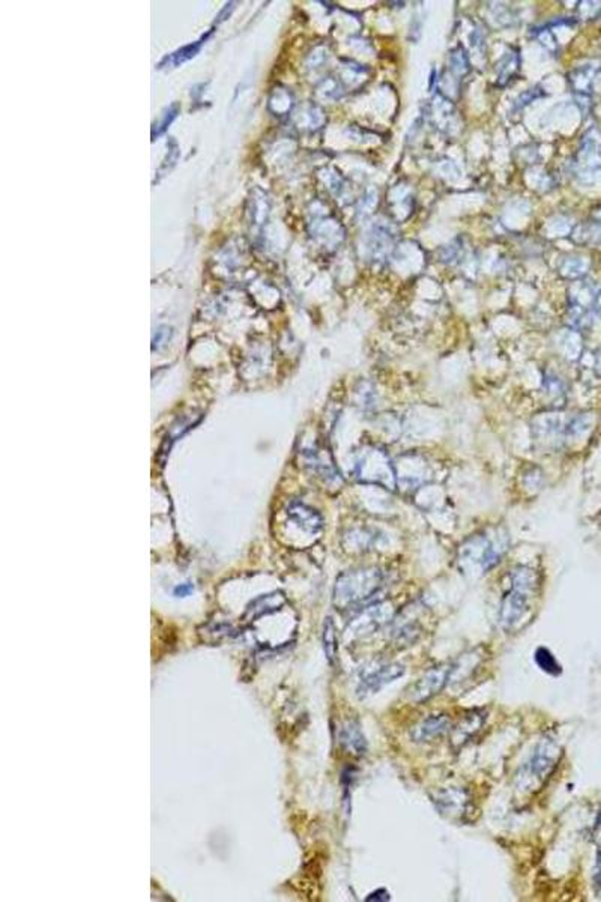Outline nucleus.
<instances>
[{"label": "nucleus", "instance_id": "21", "mask_svg": "<svg viewBox=\"0 0 601 902\" xmlns=\"http://www.w3.org/2000/svg\"><path fill=\"white\" fill-rule=\"evenodd\" d=\"M199 47H200V44L189 46V47H185L184 50H181L179 53H176V55H173V58H174V65H177L179 62L182 63L184 61H187V59H189V58H193V56L196 55V53L199 51Z\"/></svg>", "mask_w": 601, "mask_h": 902}, {"label": "nucleus", "instance_id": "1", "mask_svg": "<svg viewBox=\"0 0 601 902\" xmlns=\"http://www.w3.org/2000/svg\"><path fill=\"white\" fill-rule=\"evenodd\" d=\"M510 582V591L503 596L499 609V624L505 631L516 630L526 618L538 587V576L531 567L518 565L511 572Z\"/></svg>", "mask_w": 601, "mask_h": 902}, {"label": "nucleus", "instance_id": "19", "mask_svg": "<svg viewBox=\"0 0 601 902\" xmlns=\"http://www.w3.org/2000/svg\"><path fill=\"white\" fill-rule=\"evenodd\" d=\"M592 883H594V892H595V896L601 901V845H600V848H598L597 857H595V866H594Z\"/></svg>", "mask_w": 601, "mask_h": 902}, {"label": "nucleus", "instance_id": "15", "mask_svg": "<svg viewBox=\"0 0 601 902\" xmlns=\"http://www.w3.org/2000/svg\"><path fill=\"white\" fill-rule=\"evenodd\" d=\"M323 650H325L328 662L334 665L337 653H338V642H337L335 626L331 618H326L323 623Z\"/></svg>", "mask_w": 601, "mask_h": 902}, {"label": "nucleus", "instance_id": "23", "mask_svg": "<svg viewBox=\"0 0 601 902\" xmlns=\"http://www.w3.org/2000/svg\"><path fill=\"white\" fill-rule=\"evenodd\" d=\"M388 901L390 899V893L385 891V888H379L377 892L372 893L370 896L367 898V901Z\"/></svg>", "mask_w": 601, "mask_h": 902}, {"label": "nucleus", "instance_id": "22", "mask_svg": "<svg viewBox=\"0 0 601 902\" xmlns=\"http://www.w3.org/2000/svg\"><path fill=\"white\" fill-rule=\"evenodd\" d=\"M193 589H194L193 584H188V582H187V584L177 585V587L173 589V594H174L176 597H187V596H189V594H191V591H193Z\"/></svg>", "mask_w": 601, "mask_h": 902}, {"label": "nucleus", "instance_id": "17", "mask_svg": "<svg viewBox=\"0 0 601 902\" xmlns=\"http://www.w3.org/2000/svg\"><path fill=\"white\" fill-rule=\"evenodd\" d=\"M449 68L457 77H461V75H464L469 71V61H468L466 53H464L461 46H459L456 50L451 51V55H449Z\"/></svg>", "mask_w": 601, "mask_h": 902}, {"label": "nucleus", "instance_id": "7", "mask_svg": "<svg viewBox=\"0 0 601 902\" xmlns=\"http://www.w3.org/2000/svg\"><path fill=\"white\" fill-rule=\"evenodd\" d=\"M394 611L388 603H375L361 611L353 618L347 631L352 635V639H362L372 636L373 634L385 626L390 620H392Z\"/></svg>", "mask_w": 601, "mask_h": 902}, {"label": "nucleus", "instance_id": "13", "mask_svg": "<svg viewBox=\"0 0 601 902\" xmlns=\"http://www.w3.org/2000/svg\"><path fill=\"white\" fill-rule=\"evenodd\" d=\"M370 250L373 251V256H382L388 251V248L392 246L394 241V234L388 226L384 224H373L372 232H370Z\"/></svg>", "mask_w": 601, "mask_h": 902}, {"label": "nucleus", "instance_id": "10", "mask_svg": "<svg viewBox=\"0 0 601 902\" xmlns=\"http://www.w3.org/2000/svg\"><path fill=\"white\" fill-rule=\"evenodd\" d=\"M453 723L445 715H432L422 719L411 730V738L415 743H429L436 738L451 733Z\"/></svg>", "mask_w": 601, "mask_h": 902}, {"label": "nucleus", "instance_id": "11", "mask_svg": "<svg viewBox=\"0 0 601 902\" xmlns=\"http://www.w3.org/2000/svg\"><path fill=\"white\" fill-rule=\"evenodd\" d=\"M486 722V713L480 710H474L466 713L463 719L451 728V743L454 748H461L466 745L469 740L483 728Z\"/></svg>", "mask_w": 601, "mask_h": 902}, {"label": "nucleus", "instance_id": "6", "mask_svg": "<svg viewBox=\"0 0 601 902\" xmlns=\"http://www.w3.org/2000/svg\"><path fill=\"white\" fill-rule=\"evenodd\" d=\"M357 468H358L357 473L362 478V481L379 484V486H385L387 489H394L395 486L394 469L391 466L388 456L382 450L379 449L365 450L361 456V459L357 463Z\"/></svg>", "mask_w": 601, "mask_h": 902}, {"label": "nucleus", "instance_id": "8", "mask_svg": "<svg viewBox=\"0 0 601 902\" xmlns=\"http://www.w3.org/2000/svg\"><path fill=\"white\" fill-rule=\"evenodd\" d=\"M449 672H451V664L439 665V666L429 669L424 676L418 678L411 686V689H409L407 692L409 699L417 704L429 701L430 698L438 695L441 691L446 688L449 683Z\"/></svg>", "mask_w": 601, "mask_h": 902}, {"label": "nucleus", "instance_id": "18", "mask_svg": "<svg viewBox=\"0 0 601 902\" xmlns=\"http://www.w3.org/2000/svg\"><path fill=\"white\" fill-rule=\"evenodd\" d=\"M592 75H594V71H591V68H588V66H582V68L571 73L570 80L578 92L585 93L586 90H590Z\"/></svg>", "mask_w": 601, "mask_h": 902}, {"label": "nucleus", "instance_id": "12", "mask_svg": "<svg viewBox=\"0 0 601 902\" xmlns=\"http://www.w3.org/2000/svg\"><path fill=\"white\" fill-rule=\"evenodd\" d=\"M338 742L346 752H349L350 755H355V757L364 755L367 750L365 735L361 731L360 723L355 720H347L346 723L341 725L340 733H338Z\"/></svg>", "mask_w": 601, "mask_h": 902}, {"label": "nucleus", "instance_id": "16", "mask_svg": "<svg viewBox=\"0 0 601 902\" xmlns=\"http://www.w3.org/2000/svg\"><path fill=\"white\" fill-rule=\"evenodd\" d=\"M535 662L540 666V669H543L544 672H548L550 676H559L561 674V665L558 664V661L555 659V656L544 647L537 649L535 651Z\"/></svg>", "mask_w": 601, "mask_h": 902}, {"label": "nucleus", "instance_id": "14", "mask_svg": "<svg viewBox=\"0 0 601 902\" xmlns=\"http://www.w3.org/2000/svg\"><path fill=\"white\" fill-rule=\"evenodd\" d=\"M521 58H518V50H511L505 53L501 62L498 63V83L502 86L511 80V77L517 73Z\"/></svg>", "mask_w": 601, "mask_h": 902}, {"label": "nucleus", "instance_id": "4", "mask_svg": "<svg viewBox=\"0 0 601 902\" xmlns=\"http://www.w3.org/2000/svg\"><path fill=\"white\" fill-rule=\"evenodd\" d=\"M384 572L377 567H364L338 576L334 588V603L338 609L355 608L372 600L384 587Z\"/></svg>", "mask_w": 601, "mask_h": 902}, {"label": "nucleus", "instance_id": "20", "mask_svg": "<svg viewBox=\"0 0 601 902\" xmlns=\"http://www.w3.org/2000/svg\"><path fill=\"white\" fill-rule=\"evenodd\" d=\"M548 389H549V394H552L553 397H563L565 394L564 382L559 379L558 376H549V378H548Z\"/></svg>", "mask_w": 601, "mask_h": 902}, {"label": "nucleus", "instance_id": "2", "mask_svg": "<svg viewBox=\"0 0 601 902\" xmlns=\"http://www.w3.org/2000/svg\"><path fill=\"white\" fill-rule=\"evenodd\" d=\"M563 757V748L555 738L545 735L535 745L528 761L516 776V790L521 794H537L556 770Z\"/></svg>", "mask_w": 601, "mask_h": 902}, {"label": "nucleus", "instance_id": "5", "mask_svg": "<svg viewBox=\"0 0 601 902\" xmlns=\"http://www.w3.org/2000/svg\"><path fill=\"white\" fill-rule=\"evenodd\" d=\"M404 666L399 662H382L373 661L361 668L358 676L357 693L360 698H367L377 693L387 684L394 683L404 676Z\"/></svg>", "mask_w": 601, "mask_h": 902}, {"label": "nucleus", "instance_id": "3", "mask_svg": "<svg viewBox=\"0 0 601 902\" xmlns=\"http://www.w3.org/2000/svg\"><path fill=\"white\" fill-rule=\"evenodd\" d=\"M508 547L507 534L498 530L491 534H476L459 549V567L469 575H483L499 562Z\"/></svg>", "mask_w": 601, "mask_h": 902}, {"label": "nucleus", "instance_id": "9", "mask_svg": "<svg viewBox=\"0 0 601 902\" xmlns=\"http://www.w3.org/2000/svg\"><path fill=\"white\" fill-rule=\"evenodd\" d=\"M436 809L446 818H463L469 811L471 799L463 788H444L433 797Z\"/></svg>", "mask_w": 601, "mask_h": 902}]
</instances>
